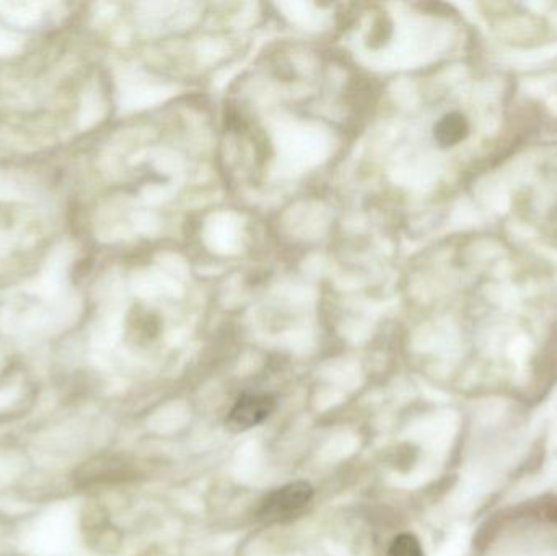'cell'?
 Segmentation results:
<instances>
[{"instance_id": "obj_1", "label": "cell", "mask_w": 557, "mask_h": 556, "mask_svg": "<svg viewBox=\"0 0 557 556\" xmlns=\"http://www.w3.org/2000/svg\"><path fill=\"white\" fill-rule=\"evenodd\" d=\"M311 498H313V489L308 483H290L270 493L261 503L258 516L267 524L290 521L301 515V511L310 505Z\"/></svg>"}, {"instance_id": "obj_2", "label": "cell", "mask_w": 557, "mask_h": 556, "mask_svg": "<svg viewBox=\"0 0 557 556\" xmlns=\"http://www.w3.org/2000/svg\"><path fill=\"white\" fill-rule=\"evenodd\" d=\"M276 400L270 394H245L238 398L227 418V427L234 433H244L260 427L273 415Z\"/></svg>"}, {"instance_id": "obj_3", "label": "cell", "mask_w": 557, "mask_h": 556, "mask_svg": "<svg viewBox=\"0 0 557 556\" xmlns=\"http://www.w3.org/2000/svg\"><path fill=\"white\" fill-rule=\"evenodd\" d=\"M468 133L467 120L461 114L451 113L442 118L435 126V139L441 146L450 147L460 143Z\"/></svg>"}, {"instance_id": "obj_4", "label": "cell", "mask_w": 557, "mask_h": 556, "mask_svg": "<svg viewBox=\"0 0 557 556\" xmlns=\"http://www.w3.org/2000/svg\"><path fill=\"white\" fill-rule=\"evenodd\" d=\"M388 556H424L418 539L409 534H401L393 541Z\"/></svg>"}]
</instances>
